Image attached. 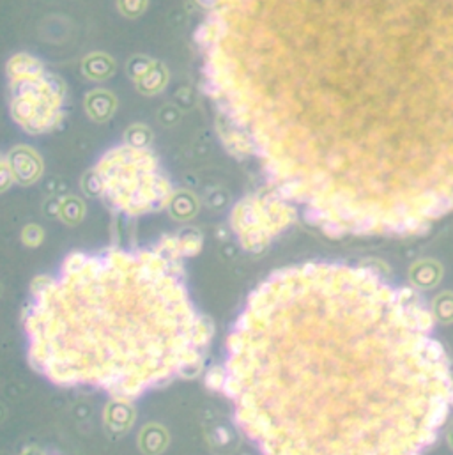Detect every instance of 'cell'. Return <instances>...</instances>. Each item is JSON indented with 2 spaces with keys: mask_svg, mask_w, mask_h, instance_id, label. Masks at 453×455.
Masks as SVG:
<instances>
[{
  "mask_svg": "<svg viewBox=\"0 0 453 455\" xmlns=\"http://www.w3.org/2000/svg\"><path fill=\"white\" fill-rule=\"evenodd\" d=\"M219 376L260 455H423L453 408L452 363L421 299L349 264L269 275Z\"/></svg>",
  "mask_w": 453,
  "mask_h": 455,
  "instance_id": "cell-1",
  "label": "cell"
},
{
  "mask_svg": "<svg viewBox=\"0 0 453 455\" xmlns=\"http://www.w3.org/2000/svg\"><path fill=\"white\" fill-rule=\"evenodd\" d=\"M25 331L46 379L122 398L197 369L212 335L168 246L74 253L32 289Z\"/></svg>",
  "mask_w": 453,
  "mask_h": 455,
  "instance_id": "cell-2",
  "label": "cell"
}]
</instances>
